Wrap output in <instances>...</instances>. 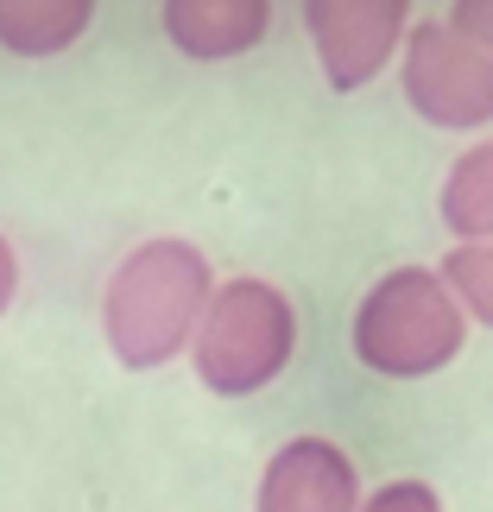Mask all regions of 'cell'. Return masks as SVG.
Returning <instances> with one entry per match:
<instances>
[{"label":"cell","mask_w":493,"mask_h":512,"mask_svg":"<svg viewBox=\"0 0 493 512\" xmlns=\"http://www.w3.org/2000/svg\"><path fill=\"white\" fill-rule=\"evenodd\" d=\"M209 298H215V279L203 247L177 241V234L140 241L102 291V336L114 348V361L133 373H152L177 354H190V336L203 323Z\"/></svg>","instance_id":"obj_1"},{"label":"cell","mask_w":493,"mask_h":512,"mask_svg":"<svg viewBox=\"0 0 493 512\" xmlns=\"http://www.w3.org/2000/svg\"><path fill=\"white\" fill-rule=\"evenodd\" d=\"M354 361L373 367L380 380H430L462 354L468 310L443 285L437 266H392L386 279L367 285L354 304Z\"/></svg>","instance_id":"obj_2"},{"label":"cell","mask_w":493,"mask_h":512,"mask_svg":"<svg viewBox=\"0 0 493 512\" xmlns=\"http://www.w3.org/2000/svg\"><path fill=\"white\" fill-rule=\"evenodd\" d=\"M298 354V310L272 279H228L215 285L190 336V367L215 399H253L266 392Z\"/></svg>","instance_id":"obj_3"},{"label":"cell","mask_w":493,"mask_h":512,"mask_svg":"<svg viewBox=\"0 0 493 512\" xmlns=\"http://www.w3.org/2000/svg\"><path fill=\"white\" fill-rule=\"evenodd\" d=\"M399 83L411 114H424L443 133H475L493 121V57L449 26L418 19L399 45Z\"/></svg>","instance_id":"obj_4"},{"label":"cell","mask_w":493,"mask_h":512,"mask_svg":"<svg viewBox=\"0 0 493 512\" xmlns=\"http://www.w3.org/2000/svg\"><path fill=\"white\" fill-rule=\"evenodd\" d=\"M310 51L335 95L367 89L386 64H399L411 32V0H304Z\"/></svg>","instance_id":"obj_5"},{"label":"cell","mask_w":493,"mask_h":512,"mask_svg":"<svg viewBox=\"0 0 493 512\" xmlns=\"http://www.w3.org/2000/svg\"><path fill=\"white\" fill-rule=\"evenodd\" d=\"M253 506L260 512H361L354 456L329 437H291L272 449Z\"/></svg>","instance_id":"obj_6"},{"label":"cell","mask_w":493,"mask_h":512,"mask_svg":"<svg viewBox=\"0 0 493 512\" xmlns=\"http://www.w3.org/2000/svg\"><path fill=\"white\" fill-rule=\"evenodd\" d=\"M159 26L196 64H228L260 51L272 32V0H159Z\"/></svg>","instance_id":"obj_7"},{"label":"cell","mask_w":493,"mask_h":512,"mask_svg":"<svg viewBox=\"0 0 493 512\" xmlns=\"http://www.w3.org/2000/svg\"><path fill=\"white\" fill-rule=\"evenodd\" d=\"M95 0H0V51L7 57H57L89 32Z\"/></svg>","instance_id":"obj_8"},{"label":"cell","mask_w":493,"mask_h":512,"mask_svg":"<svg viewBox=\"0 0 493 512\" xmlns=\"http://www.w3.org/2000/svg\"><path fill=\"white\" fill-rule=\"evenodd\" d=\"M437 215L449 228V241H493V140L468 146L456 165H449L443 190H437Z\"/></svg>","instance_id":"obj_9"},{"label":"cell","mask_w":493,"mask_h":512,"mask_svg":"<svg viewBox=\"0 0 493 512\" xmlns=\"http://www.w3.org/2000/svg\"><path fill=\"white\" fill-rule=\"evenodd\" d=\"M437 272H443V285L456 291V304L468 310V323H487L493 329V241L449 247Z\"/></svg>","instance_id":"obj_10"},{"label":"cell","mask_w":493,"mask_h":512,"mask_svg":"<svg viewBox=\"0 0 493 512\" xmlns=\"http://www.w3.org/2000/svg\"><path fill=\"white\" fill-rule=\"evenodd\" d=\"M361 512H443V494L430 481H386V487H373V494L361 500Z\"/></svg>","instance_id":"obj_11"},{"label":"cell","mask_w":493,"mask_h":512,"mask_svg":"<svg viewBox=\"0 0 493 512\" xmlns=\"http://www.w3.org/2000/svg\"><path fill=\"white\" fill-rule=\"evenodd\" d=\"M449 26L493 57V0H449Z\"/></svg>","instance_id":"obj_12"},{"label":"cell","mask_w":493,"mask_h":512,"mask_svg":"<svg viewBox=\"0 0 493 512\" xmlns=\"http://www.w3.org/2000/svg\"><path fill=\"white\" fill-rule=\"evenodd\" d=\"M13 298H19V253H13L7 234H0V317H7Z\"/></svg>","instance_id":"obj_13"}]
</instances>
